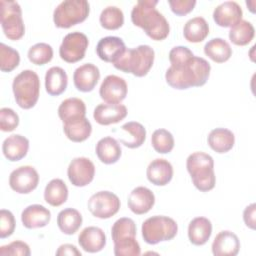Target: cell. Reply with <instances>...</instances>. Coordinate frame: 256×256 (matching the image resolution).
<instances>
[{"label": "cell", "instance_id": "cell-1", "mask_svg": "<svg viewBox=\"0 0 256 256\" xmlns=\"http://www.w3.org/2000/svg\"><path fill=\"white\" fill-rule=\"evenodd\" d=\"M211 66L206 59L193 56L183 63L171 65L165 73V79L172 88L178 90L200 87L207 82Z\"/></svg>", "mask_w": 256, "mask_h": 256}, {"label": "cell", "instance_id": "cell-2", "mask_svg": "<svg viewBox=\"0 0 256 256\" xmlns=\"http://www.w3.org/2000/svg\"><path fill=\"white\" fill-rule=\"evenodd\" d=\"M157 0H140L131 11V21L140 27L152 40H164L170 32L166 18L156 9Z\"/></svg>", "mask_w": 256, "mask_h": 256}, {"label": "cell", "instance_id": "cell-3", "mask_svg": "<svg viewBox=\"0 0 256 256\" xmlns=\"http://www.w3.org/2000/svg\"><path fill=\"white\" fill-rule=\"evenodd\" d=\"M186 168L194 186L201 192H208L215 187L216 176L212 156L204 152H194L186 160Z\"/></svg>", "mask_w": 256, "mask_h": 256}, {"label": "cell", "instance_id": "cell-4", "mask_svg": "<svg viewBox=\"0 0 256 256\" xmlns=\"http://www.w3.org/2000/svg\"><path fill=\"white\" fill-rule=\"evenodd\" d=\"M155 58V52L149 45H139L133 49H126L124 54L113 63L122 72L131 73L136 77L148 74Z\"/></svg>", "mask_w": 256, "mask_h": 256}, {"label": "cell", "instance_id": "cell-5", "mask_svg": "<svg viewBox=\"0 0 256 256\" xmlns=\"http://www.w3.org/2000/svg\"><path fill=\"white\" fill-rule=\"evenodd\" d=\"M12 90L19 107L23 109L34 107L40 94L39 76L33 70L21 71L13 80Z\"/></svg>", "mask_w": 256, "mask_h": 256}, {"label": "cell", "instance_id": "cell-6", "mask_svg": "<svg viewBox=\"0 0 256 256\" xmlns=\"http://www.w3.org/2000/svg\"><path fill=\"white\" fill-rule=\"evenodd\" d=\"M141 232L146 243L155 245L173 239L178 232V225L174 219L168 216L156 215L143 222Z\"/></svg>", "mask_w": 256, "mask_h": 256}, {"label": "cell", "instance_id": "cell-7", "mask_svg": "<svg viewBox=\"0 0 256 256\" xmlns=\"http://www.w3.org/2000/svg\"><path fill=\"white\" fill-rule=\"evenodd\" d=\"M90 12L86 0H65L54 10L53 21L58 28H70L86 20Z\"/></svg>", "mask_w": 256, "mask_h": 256}, {"label": "cell", "instance_id": "cell-8", "mask_svg": "<svg viewBox=\"0 0 256 256\" xmlns=\"http://www.w3.org/2000/svg\"><path fill=\"white\" fill-rule=\"evenodd\" d=\"M0 22L5 36L16 41L23 37L25 26L22 19V10L15 1H0Z\"/></svg>", "mask_w": 256, "mask_h": 256}, {"label": "cell", "instance_id": "cell-9", "mask_svg": "<svg viewBox=\"0 0 256 256\" xmlns=\"http://www.w3.org/2000/svg\"><path fill=\"white\" fill-rule=\"evenodd\" d=\"M120 199L110 191H99L93 194L87 203L90 213L100 219H108L114 216L120 209Z\"/></svg>", "mask_w": 256, "mask_h": 256}, {"label": "cell", "instance_id": "cell-10", "mask_svg": "<svg viewBox=\"0 0 256 256\" xmlns=\"http://www.w3.org/2000/svg\"><path fill=\"white\" fill-rule=\"evenodd\" d=\"M88 45L89 40L84 33H68L59 47V55L67 63H76L84 58Z\"/></svg>", "mask_w": 256, "mask_h": 256}, {"label": "cell", "instance_id": "cell-11", "mask_svg": "<svg viewBox=\"0 0 256 256\" xmlns=\"http://www.w3.org/2000/svg\"><path fill=\"white\" fill-rule=\"evenodd\" d=\"M39 183V175L32 166L25 165L14 169L9 176V185L19 194H28L36 189Z\"/></svg>", "mask_w": 256, "mask_h": 256}, {"label": "cell", "instance_id": "cell-12", "mask_svg": "<svg viewBox=\"0 0 256 256\" xmlns=\"http://www.w3.org/2000/svg\"><path fill=\"white\" fill-rule=\"evenodd\" d=\"M67 175L72 185L84 187L93 181L95 166L93 162L86 157H76L69 163Z\"/></svg>", "mask_w": 256, "mask_h": 256}, {"label": "cell", "instance_id": "cell-13", "mask_svg": "<svg viewBox=\"0 0 256 256\" xmlns=\"http://www.w3.org/2000/svg\"><path fill=\"white\" fill-rule=\"evenodd\" d=\"M126 81L117 75H108L102 81L99 95L103 101L109 104H120L127 95Z\"/></svg>", "mask_w": 256, "mask_h": 256}, {"label": "cell", "instance_id": "cell-14", "mask_svg": "<svg viewBox=\"0 0 256 256\" xmlns=\"http://www.w3.org/2000/svg\"><path fill=\"white\" fill-rule=\"evenodd\" d=\"M241 6L235 1H225L213 11V19L220 27H233L242 20Z\"/></svg>", "mask_w": 256, "mask_h": 256}, {"label": "cell", "instance_id": "cell-15", "mask_svg": "<svg viewBox=\"0 0 256 256\" xmlns=\"http://www.w3.org/2000/svg\"><path fill=\"white\" fill-rule=\"evenodd\" d=\"M124 41L116 36H107L99 40L96 46V53L105 62L115 63L126 51Z\"/></svg>", "mask_w": 256, "mask_h": 256}, {"label": "cell", "instance_id": "cell-16", "mask_svg": "<svg viewBox=\"0 0 256 256\" xmlns=\"http://www.w3.org/2000/svg\"><path fill=\"white\" fill-rule=\"evenodd\" d=\"M127 204L134 214H145L149 212L155 204L154 193L147 187L138 186L130 192Z\"/></svg>", "mask_w": 256, "mask_h": 256}, {"label": "cell", "instance_id": "cell-17", "mask_svg": "<svg viewBox=\"0 0 256 256\" xmlns=\"http://www.w3.org/2000/svg\"><path fill=\"white\" fill-rule=\"evenodd\" d=\"M100 78V71L92 63H85L75 69L73 73V82L77 90L81 92L92 91Z\"/></svg>", "mask_w": 256, "mask_h": 256}, {"label": "cell", "instance_id": "cell-18", "mask_svg": "<svg viewBox=\"0 0 256 256\" xmlns=\"http://www.w3.org/2000/svg\"><path fill=\"white\" fill-rule=\"evenodd\" d=\"M211 248L215 256H235L240 250V240L232 231L223 230L216 235Z\"/></svg>", "mask_w": 256, "mask_h": 256}, {"label": "cell", "instance_id": "cell-19", "mask_svg": "<svg viewBox=\"0 0 256 256\" xmlns=\"http://www.w3.org/2000/svg\"><path fill=\"white\" fill-rule=\"evenodd\" d=\"M127 116V108L123 104L102 103L96 106L93 112L94 120L100 125L115 124Z\"/></svg>", "mask_w": 256, "mask_h": 256}, {"label": "cell", "instance_id": "cell-20", "mask_svg": "<svg viewBox=\"0 0 256 256\" xmlns=\"http://www.w3.org/2000/svg\"><path fill=\"white\" fill-rule=\"evenodd\" d=\"M78 243L84 251L96 253L105 247L106 236L101 228L96 226H88L80 232L78 236Z\"/></svg>", "mask_w": 256, "mask_h": 256}, {"label": "cell", "instance_id": "cell-21", "mask_svg": "<svg viewBox=\"0 0 256 256\" xmlns=\"http://www.w3.org/2000/svg\"><path fill=\"white\" fill-rule=\"evenodd\" d=\"M146 176L152 184L156 186H165L173 177V167L168 160L157 158L149 163L146 170Z\"/></svg>", "mask_w": 256, "mask_h": 256}, {"label": "cell", "instance_id": "cell-22", "mask_svg": "<svg viewBox=\"0 0 256 256\" xmlns=\"http://www.w3.org/2000/svg\"><path fill=\"white\" fill-rule=\"evenodd\" d=\"M51 219V212L40 204H32L27 206L21 213V221L24 227L28 229H36L45 227Z\"/></svg>", "mask_w": 256, "mask_h": 256}, {"label": "cell", "instance_id": "cell-23", "mask_svg": "<svg viewBox=\"0 0 256 256\" xmlns=\"http://www.w3.org/2000/svg\"><path fill=\"white\" fill-rule=\"evenodd\" d=\"M86 105L83 100L76 97L67 98L58 107V116L63 124H69L85 118Z\"/></svg>", "mask_w": 256, "mask_h": 256}, {"label": "cell", "instance_id": "cell-24", "mask_svg": "<svg viewBox=\"0 0 256 256\" xmlns=\"http://www.w3.org/2000/svg\"><path fill=\"white\" fill-rule=\"evenodd\" d=\"M28 149L29 140L20 134H13L7 137L2 144V152L4 156L12 162L24 158L27 155Z\"/></svg>", "mask_w": 256, "mask_h": 256}, {"label": "cell", "instance_id": "cell-25", "mask_svg": "<svg viewBox=\"0 0 256 256\" xmlns=\"http://www.w3.org/2000/svg\"><path fill=\"white\" fill-rule=\"evenodd\" d=\"M212 234L211 221L206 217H196L188 225V238L193 245L201 246L207 243Z\"/></svg>", "mask_w": 256, "mask_h": 256}, {"label": "cell", "instance_id": "cell-26", "mask_svg": "<svg viewBox=\"0 0 256 256\" xmlns=\"http://www.w3.org/2000/svg\"><path fill=\"white\" fill-rule=\"evenodd\" d=\"M95 152L99 160L104 164L116 163L122 154L120 144L111 136L101 138L96 144Z\"/></svg>", "mask_w": 256, "mask_h": 256}, {"label": "cell", "instance_id": "cell-27", "mask_svg": "<svg viewBox=\"0 0 256 256\" xmlns=\"http://www.w3.org/2000/svg\"><path fill=\"white\" fill-rule=\"evenodd\" d=\"M68 84V76L65 70L58 66H53L46 71L45 88L46 92L51 96L62 94Z\"/></svg>", "mask_w": 256, "mask_h": 256}, {"label": "cell", "instance_id": "cell-28", "mask_svg": "<svg viewBox=\"0 0 256 256\" xmlns=\"http://www.w3.org/2000/svg\"><path fill=\"white\" fill-rule=\"evenodd\" d=\"M207 141L212 150L222 154L233 148L235 136L233 132L227 128H215L209 133Z\"/></svg>", "mask_w": 256, "mask_h": 256}, {"label": "cell", "instance_id": "cell-29", "mask_svg": "<svg viewBox=\"0 0 256 256\" xmlns=\"http://www.w3.org/2000/svg\"><path fill=\"white\" fill-rule=\"evenodd\" d=\"M209 34L207 21L200 16L194 17L186 22L183 28L184 38L191 43L202 42Z\"/></svg>", "mask_w": 256, "mask_h": 256}, {"label": "cell", "instance_id": "cell-30", "mask_svg": "<svg viewBox=\"0 0 256 256\" xmlns=\"http://www.w3.org/2000/svg\"><path fill=\"white\" fill-rule=\"evenodd\" d=\"M82 215L74 208H65L57 215V225L66 235L75 234L82 225Z\"/></svg>", "mask_w": 256, "mask_h": 256}, {"label": "cell", "instance_id": "cell-31", "mask_svg": "<svg viewBox=\"0 0 256 256\" xmlns=\"http://www.w3.org/2000/svg\"><path fill=\"white\" fill-rule=\"evenodd\" d=\"M68 198V188L62 179H52L45 187L44 199L53 206L58 207L64 204Z\"/></svg>", "mask_w": 256, "mask_h": 256}, {"label": "cell", "instance_id": "cell-32", "mask_svg": "<svg viewBox=\"0 0 256 256\" xmlns=\"http://www.w3.org/2000/svg\"><path fill=\"white\" fill-rule=\"evenodd\" d=\"M204 53L216 63H224L232 56V48L222 38H213L204 46Z\"/></svg>", "mask_w": 256, "mask_h": 256}, {"label": "cell", "instance_id": "cell-33", "mask_svg": "<svg viewBox=\"0 0 256 256\" xmlns=\"http://www.w3.org/2000/svg\"><path fill=\"white\" fill-rule=\"evenodd\" d=\"M121 129L127 133V139H120V142L131 149L140 147L146 139V129L144 126L135 121H130L121 126Z\"/></svg>", "mask_w": 256, "mask_h": 256}, {"label": "cell", "instance_id": "cell-34", "mask_svg": "<svg viewBox=\"0 0 256 256\" xmlns=\"http://www.w3.org/2000/svg\"><path fill=\"white\" fill-rule=\"evenodd\" d=\"M63 131L66 137L72 142H83L90 136L92 132V125L85 117L73 123L63 124Z\"/></svg>", "mask_w": 256, "mask_h": 256}, {"label": "cell", "instance_id": "cell-35", "mask_svg": "<svg viewBox=\"0 0 256 256\" xmlns=\"http://www.w3.org/2000/svg\"><path fill=\"white\" fill-rule=\"evenodd\" d=\"M255 35L253 25L246 20H241L239 23L231 27L229 31L230 41L238 46H245L250 43Z\"/></svg>", "mask_w": 256, "mask_h": 256}, {"label": "cell", "instance_id": "cell-36", "mask_svg": "<svg viewBox=\"0 0 256 256\" xmlns=\"http://www.w3.org/2000/svg\"><path fill=\"white\" fill-rule=\"evenodd\" d=\"M113 242H118L127 238L136 237V224L128 217H123L114 222L111 227Z\"/></svg>", "mask_w": 256, "mask_h": 256}, {"label": "cell", "instance_id": "cell-37", "mask_svg": "<svg viewBox=\"0 0 256 256\" xmlns=\"http://www.w3.org/2000/svg\"><path fill=\"white\" fill-rule=\"evenodd\" d=\"M99 21L101 26L107 30H116L124 24V14L116 6H107L100 14Z\"/></svg>", "mask_w": 256, "mask_h": 256}, {"label": "cell", "instance_id": "cell-38", "mask_svg": "<svg viewBox=\"0 0 256 256\" xmlns=\"http://www.w3.org/2000/svg\"><path fill=\"white\" fill-rule=\"evenodd\" d=\"M151 144L156 152L166 154L174 148V137L166 129H157L151 136Z\"/></svg>", "mask_w": 256, "mask_h": 256}, {"label": "cell", "instance_id": "cell-39", "mask_svg": "<svg viewBox=\"0 0 256 256\" xmlns=\"http://www.w3.org/2000/svg\"><path fill=\"white\" fill-rule=\"evenodd\" d=\"M53 58V49L47 43H37L28 50V59L35 65H44Z\"/></svg>", "mask_w": 256, "mask_h": 256}, {"label": "cell", "instance_id": "cell-40", "mask_svg": "<svg viewBox=\"0 0 256 256\" xmlns=\"http://www.w3.org/2000/svg\"><path fill=\"white\" fill-rule=\"evenodd\" d=\"M20 63L19 52L12 47L0 44V69L2 72H11Z\"/></svg>", "mask_w": 256, "mask_h": 256}, {"label": "cell", "instance_id": "cell-41", "mask_svg": "<svg viewBox=\"0 0 256 256\" xmlns=\"http://www.w3.org/2000/svg\"><path fill=\"white\" fill-rule=\"evenodd\" d=\"M114 254L116 256H139L141 254V248L136 237L115 242Z\"/></svg>", "mask_w": 256, "mask_h": 256}, {"label": "cell", "instance_id": "cell-42", "mask_svg": "<svg viewBox=\"0 0 256 256\" xmlns=\"http://www.w3.org/2000/svg\"><path fill=\"white\" fill-rule=\"evenodd\" d=\"M19 125V116L11 108L0 109V129L3 132H11Z\"/></svg>", "mask_w": 256, "mask_h": 256}, {"label": "cell", "instance_id": "cell-43", "mask_svg": "<svg viewBox=\"0 0 256 256\" xmlns=\"http://www.w3.org/2000/svg\"><path fill=\"white\" fill-rule=\"evenodd\" d=\"M16 222L11 211L2 209L0 211V238L4 239L11 236L15 230Z\"/></svg>", "mask_w": 256, "mask_h": 256}, {"label": "cell", "instance_id": "cell-44", "mask_svg": "<svg viewBox=\"0 0 256 256\" xmlns=\"http://www.w3.org/2000/svg\"><path fill=\"white\" fill-rule=\"evenodd\" d=\"M31 254L30 247L27 243L23 241H13L7 245L0 247V255L1 256H29Z\"/></svg>", "mask_w": 256, "mask_h": 256}, {"label": "cell", "instance_id": "cell-45", "mask_svg": "<svg viewBox=\"0 0 256 256\" xmlns=\"http://www.w3.org/2000/svg\"><path fill=\"white\" fill-rule=\"evenodd\" d=\"M192 51L185 46H175L169 52V61L171 65H177L183 63L193 57Z\"/></svg>", "mask_w": 256, "mask_h": 256}, {"label": "cell", "instance_id": "cell-46", "mask_svg": "<svg viewBox=\"0 0 256 256\" xmlns=\"http://www.w3.org/2000/svg\"><path fill=\"white\" fill-rule=\"evenodd\" d=\"M168 4L171 8V11L178 15V16H184L188 13H190L195 5V0H169Z\"/></svg>", "mask_w": 256, "mask_h": 256}, {"label": "cell", "instance_id": "cell-47", "mask_svg": "<svg viewBox=\"0 0 256 256\" xmlns=\"http://www.w3.org/2000/svg\"><path fill=\"white\" fill-rule=\"evenodd\" d=\"M255 212H256V204L255 203H251L250 205H248L244 211H243V220L245 225L254 230L255 229Z\"/></svg>", "mask_w": 256, "mask_h": 256}, {"label": "cell", "instance_id": "cell-48", "mask_svg": "<svg viewBox=\"0 0 256 256\" xmlns=\"http://www.w3.org/2000/svg\"><path fill=\"white\" fill-rule=\"evenodd\" d=\"M57 256H81V252L77 249L75 245L72 244H62L59 246V248L56 251Z\"/></svg>", "mask_w": 256, "mask_h": 256}]
</instances>
